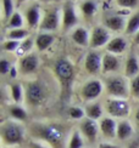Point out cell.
<instances>
[{
	"label": "cell",
	"instance_id": "cell-12",
	"mask_svg": "<svg viewBox=\"0 0 139 148\" xmlns=\"http://www.w3.org/2000/svg\"><path fill=\"white\" fill-rule=\"evenodd\" d=\"M79 131L85 140H88L89 142H94V141L97 140L98 134L100 131L99 123L97 120L89 119L85 116L79 124Z\"/></svg>",
	"mask_w": 139,
	"mask_h": 148
},
{
	"label": "cell",
	"instance_id": "cell-4",
	"mask_svg": "<svg viewBox=\"0 0 139 148\" xmlns=\"http://www.w3.org/2000/svg\"><path fill=\"white\" fill-rule=\"evenodd\" d=\"M24 98L33 107L40 106L48 98V90L39 80H31L24 86Z\"/></svg>",
	"mask_w": 139,
	"mask_h": 148
},
{
	"label": "cell",
	"instance_id": "cell-10",
	"mask_svg": "<svg viewBox=\"0 0 139 148\" xmlns=\"http://www.w3.org/2000/svg\"><path fill=\"white\" fill-rule=\"evenodd\" d=\"M60 26V10L58 8L49 9L43 15V20L40 23V30L43 32H53Z\"/></svg>",
	"mask_w": 139,
	"mask_h": 148
},
{
	"label": "cell",
	"instance_id": "cell-24",
	"mask_svg": "<svg viewBox=\"0 0 139 148\" xmlns=\"http://www.w3.org/2000/svg\"><path fill=\"white\" fill-rule=\"evenodd\" d=\"M54 42V35L49 32H42L35 38V47L38 51H44L50 47Z\"/></svg>",
	"mask_w": 139,
	"mask_h": 148
},
{
	"label": "cell",
	"instance_id": "cell-2",
	"mask_svg": "<svg viewBox=\"0 0 139 148\" xmlns=\"http://www.w3.org/2000/svg\"><path fill=\"white\" fill-rule=\"evenodd\" d=\"M107 95L112 98H124L127 100L131 95L128 78L121 74H109L104 82Z\"/></svg>",
	"mask_w": 139,
	"mask_h": 148
},
{
	"label": "cell",
	"instance_id": "cell-34",
	"mask_svg": "<svg viewBox=\"0 0 139 148\" xmlns=\"http://www.w3.org/2000/svg\"><path fill=\"white\" fill-rule=\"evenodd\" d=\"M115 1L120 8H122L124 10H131L138 6L139 0H115Z\"/></svg>",
	"mask_w": 139,
	"mask_h": 148
},
{
	"label": "cell",
	"instance_id": "cell-22",
	"mask_svg": "<svg viewBox=\"0 0 139 148\" xmlns=\"http://www.w3.org/2000/svg\"><path fill=\"white\" fill-rule=\"evenodd\" d=\"M85 110V116L93 120H100L103 118V113H104V107L100 102H89L84 108Z\"/></svg>",
	"mask_w": 139,
	"mask_h": 148
},
{
	"label": "cell",
	"instance_id": "cell-3",
	"mask_svg": "<svg viewBox=\"0 0 139 148\" xmlns=\"http://www.w3.org/2000/svg\"><path fill=\"white\" fill-rule=\"evenodd\" d=\"M0 136L4 145L10 147L20 145L24 140V127L17 120H6L0 126Z\"/></svg>",
	"mask_w": 139,
	"mask_h": 148
},
{
	"label": "cell",
	"instance_id": "cell-19",
	"mask_svg": "<svg viewBox=\"0 0 139 148\" xmlns=\"http://www.w3.org/2000/svg\"><path fill=\"white\" fill-rule=\"evenodd\" d=\"M71 38L79 46H88L90 42V34L84 27H76L72 30Z\"/></svg>",
	"mask_w": 139,
	"mask_h": 148
},
{
	"label": "cell",
	"instance_id": "cell-8",
	"mask_svg": "<svg viewBox=\"0 0 139 148\" xmlns=\"http://www.w3.org/2000/svg\"><path fill=\"white\" fill-rule=\"evenodd\" d=\"M111 35H110V30L106 29L104 26H95L92 29L90 33V42L89 46L92 49H99L106 46L109 44V41L111 40Z\"/></svg>",
	"mask_w": 139,
	"mask_h": 148
},
{
	"label": "cell",
	"instance_id": "cell-21",
	"mask_svg": "<svg viewBox=\"0 0 139 148\" xmlns=\"http://www.w3.org/2000/svg\"><path fill=\"white\" fill-rule=\"evenodd\" d=\"M134 129L127 119H122L117 123V138L120 141H127L133 136Z\"/></svg>",
	"mask_w": 139,
	"mask_h": 148
},
{
	"label": "cell",
	"instance_id": "cell-14",
	"mask_svg": "<svg viewBox=\"0 0 139 148\" xmlns=\"http://www.w3.org/2000/svg\"><path fill=\"white\" fill-rule=\"evenodd\" d=\"M100 132L106 140H113L117 137V123L111 116H104L99 120Z\"/></svg>",
	"mask_w": 139,
	"mask_h": 148
},
{
	"label": "cell",
	"instance_id": "cell-7",
	"mask_svg": "<svg viewBox=\"0 0 139 148\" xmlns=\"http://www.w3.org/2000/svg\"><path fill=\"white\" fill-rule=\"evenodd\" d=\"M104 89H105L104 83L100 79H89L83 84V86H82L81 96L88 103L94 102L101 96Z\"/></svg>",
	"mask_w": 139,
	"mask_h": 148
},
{
	"label": "cell",
	"instance_id": "cell-44",
	"mask_svg": "<svg viewBox=\"0 0 139 148\" xmlns=\"http://www.w3.org/2000/svg\"><path fill=\"white\" fill-rule=\"evenodd\" d=\"M136 145H137V143H133V145H132L129 148H137V146H136Z\"/></svg>",
	"mask_w": 139,
	"mask_h": 148
},
{
	"label": "cell",
	"instance_id": "cell-5",
	"mask_svg": "<svg viewBox=\"0 0 139 148\" xmlns=\"http://www.w3.org/2000/svg\"><path fill=\"white\" fill-rule=\"evenodd\" d=\"M104 109L113 119H127L131 113V104L124 98H112L109 97L105 101Z\"/></svg>",
	"mask_w": 139,
	"mask_h": 148
},
{
	"label": "cell",
	"instance_id": "cell-29",
	"mask_svg": "<svg viewBox=\"0 0 139 148\" xmlns=\"http://www.w3.org/2000/svg\"><path fill=\"white\" fill-rule=\"evenodd\" d=\"M28 30L24 28H18V29H9L6 33V38L11 40H18L22 41L28 38Z\"/></svg>",
	"mask_w": 139,
	"mask_h": 148
},
{
	"label": "cell",
	"instance_id": "cell-16",
	"mask_svg": "<svg viewBox=\"0 0 139 148\" xmlns=\"http://www.w3.org/2000/svg\"><path fill=\"white\" fill-rule=\"evenodd\" d=\"M39 67V58L35 53H28L20 60V72L24 75H29L37 72Z\"/></svg>",
	"mask_w": 139,
	"mask_h": 148
},
{
	"label": "cell",
	"instance_id": "cell-45",
	"mask_svg": "<svg viewBox=\"0 0 139 148\" xmlns=\"http://www.w3.org/2000/svg\"><path fill=\"white\" fill-rule=\"evenodd\" d=\"M9 148H15V147H9Z\"/></svg>",
	"mask_w": 139,
	"mask_h": 148
},
{
	"label": "cell",
	"instance_id": "cell-9",
	"mask_svg": "<svg viewBox=\"0 0 139 148\" xmlns=\"http://www.w3.org/2000/svg\"><path fill=\"white\" fill-rule=\"evenodd\" d=\"M62 21H61V24H62V29L65 30H70L72 28H76L78 27L77 24L79 22V18L77 16V12H76V9H74V5L71 3V1H67L64 8H62Z\"/></svg>",
	"mask_w": 139,
	"mask_h": 148
},
{
	"label": "cell",
	"instance_id": "cell-35",
	"mask_svg": "<svg viewBox=\"0 0 139 148\" xmlns=\"http://www.w3.org/2000/svg\"><path fill=\"white\" fill-rule=\"evenodd\" d=\"M129 88H131V95L136 98H139V75L131 79Z\"/></svg>",
	"mask_w": 139,
	"mask_h": 148
},
{
	"label": "cell",
	"instance_id": "cell-23",
	"mask_svg": "<svg viewBox=\"0 0 139 148\" xmlns=\"http://www.w3.org/2000/svg\"><path fill=\"white\" fill-rule=\"evenodd\" d=\"M79 9L82 15L84 16L85 20H92L97 15L98 11V3L95 0H82L79 4Z\"/></svg>",
	"mask_w": 139,
	"mask_h": 148
},
{
	"label": "cell",
	"instance_id": "cell-39",
	"mask_svg": "<svg viewBox=\"0 0 139 148\" xmlns=\"http://www.w3.org/2000/svg\"><path fill=\"white\" fill-rule=\"evenodd\" d=\"M9 74H10V78H12V79L17 77L18 71H17V68H16L15 66H12V68H11V71H10V73H9Z\"/></svg>",
	"mask_w": 139,
	"mask_h": 148
},
{
	"label": "cell",
	"instance_id": "cell-30",
	"mask_svg": "<svg viewBox=\"0 0 139 148\" xmlns=\"http://www.w3.org/2000/svg\"><path fill=\"white\" fill-rule=\"evenodd\" d=\"M23 22H24V18L23 16L20 14V12L15 11V14L11 16V18L8 21V24L6 27L9 29H18V28H23Z\"/></svg>",
	"mask_w": 139,
	"mask_h": 148
},
{
	"label": "cell",
	"instance_id": "cell-11",
	"mask_svg": "<svg viewBox=\"0 0 139 148\" xmlns=\"http://www.w3.org/2000/svg\"><path fill=\"white\" fill-rule=\"evenodd\" d=\"M127 23L128 21L126 18V16L121 14L106 15L103 18V26L106 29L112 30V32H122V30H126Z\"/></svg>",
	"mask_w": 139,
	"mask_h": 148
},
{
	"label": "cell",
	"instance_id": "cell-20",
	"mask_svg": "<svg viewBox=\"0 0 139 148\" xmlns=\"http://www.w3.org/2000/svg\"><path fill=\"white\" fill-rule=\"evenodd\" d=\"M124 75L128 79H133L139 75V58L136 55H129L124 63Z\"/></svg>",
	"mask_w": 139,
	"mask_h": 148
},
{
	"label": "cell",
	"instance_id": "cell-6",
	"mask_svg": "<svg viewBox=\"0 0 139 148\" xmlns=\"http://www.w3.org/2000/svg\"><path fill=\"white\" fill-rule=\"evenodd\" d=\"M54 72L56 78L65 89H68L72 84L74 77V68L73 64L67 58H59L54 64Z\"/></svg>",
	"mask_w": 139,
	"mask_h": 148
},
{
	"label": "cell",
	"instance_id": "cell-33",
	"mask_svg": "<svg viewBox=\"0 0 139 148\" xmlns=\"http://www.w3.org/2000/svg\"><path fill=\"white\" fill-rule=\"evenodd\" d=\"M21 41L18 40H11V39H6L3 42V49L5 51H10V52H16L17 49L20 47Z\"/></svg>",
	"mask_w": 139,
	"mask_h": 148
},
{
	"label": "cell",
	"instance_id": "cell-37",
	"mask_svg": "<svg viewBox=\"0 0 139 148\" xmlns=\"http://www.w3.org/2000/svg\"><path fill=\"white\" fill-rule=\"evenodd\" d=\"M29 148H51V147H49V145L42 142V141L34 140L29 142Z\"/></svg>",
	"mask_w": 139,
	"mask_h": 148
},
{
	"label": "cell",
	"instance_id": "cell-41",
	"mask_svg": "<svg viewBox=\"0 0 139 148\" xmlns=\"http://www.w3.org/2000/svg\"><path fill=\"white\" fill-rule=\"evenodd\" d=\"M134 119H136L137 124H138V126H139V107H138V109L136 110V114H134Z\"/></svg>",
	"mask_w": 139,
	"mask_h": 148
},
{
	"label": "cell",
	"instance_id": "cell-31",
	"mask_svg": "<svg viewBox=\"0 0 139 148\" xmlns=\"http://www.w3.org/2000/svg\"><path fill=\"white\" fill-rule=\"evenodd\" d=\"M3 12H4V20L8 21L11 18V16L15 14V4L14 0H3Z\"/></svg>",
	"mask_w": 139,
	"mask_h": 148
},
{
	"label": "cell",
	"instance_id": "cell-27",
	"mask_svg": "<svg viewBox=\"0 0 139 148\" xmlns=\"http://www.w3.org/2000/svg\"><path fill=\"white\" fill-rule=\"evenodd\" d=\"M138 32H139V11L132 15L124 30V33L127 35H134Z\"/></svg>",
	"mask_w": 139,
	"mask_h": 148
},
{
	"label": "cell",
	"instance_id": "cell-15",
	"mask_svg": "<svg viewBox=\"0 0 139 148\" xmlns=\"http://www.w3.org/2000/svg\"><path fill=\"white\" fill-rule=\"evenodd\" d=\"M121 58L117 55H113L110 52H106L103 55V71L104 74H115L121 68Z\"/></svg>",
	"mask_w": 139,
	"mask_h": 148
},
{
	"label": "cell",
	"instance_id": "cell-38",
	"mask_svg": "<svg viewBox=\"0 0 139 148\" xmlns=\"http://www.w3.org/2000/svg\"><path fill=\"white\" fill-rule=\"evenodd\" d=\"M99 148H118V147L111 142H101L99 145Z\"/></svg>",
	"mask_w": 139,
	"mask_h": 148
},
{
	"label": "cell",
	"instance_id": "cell-17",
	"mask_svg": "<svg viewBox=\"0 0 139 148\" xmlns=\"http://www.w3.org/2000/svg\"><path fill=\"white\" fill-rule=\"evenodd\" d=\"M24 17H26V22L29 28L34 29L37 27H40L43 16H42V10L38 5H31L29 8H27Z\"/></svg>",
	"mask_w": 139,
	"mask_h": 148
},
{
	"label": "cell",
	"instance_id": "cell-42",
	"mask_svg": "<svg viewBox=\"0 0 139 148\" xmlns=\"http://www.w3.org/2000/svg\"><path fill=\"white\" fill-rule=\"evenodd\" d=\"M24 1H31V0H16V3L20 5V4H22V3H24Z\"/></svg>",
	"mask_w": 139,
	"mask_h": 148
},
{
	"label": "cell",
	"instance_id": "cell-28",
	"mask_svg": "<svg viewBox=\"0 0 139 148\" xmlns=\"http://www.w3.org/2000/svg\"><path fill=\"white\" fill-rule=\"evenodd\" d=\"M83 146H84L83 135L81 134L79 130H73L67 143V148H83Z\"/></svg>",
	"mask_w": 139,
	"mask_h": 148
},
{
	"label": "cell",
	"instance_id": "cell-43",
	"mask_svg": "<svg viewBox=\"0 0 139 148\" xmlns=\"http://www.w3.org/2000/svg\"><path fill=\"white\" fill-rule=\"evenodd\" d=\"M40 1H44V3H53V1H59V0H40Z\"/></svg>",
	"mask_w": 139,
	"mask_h": 148
},
{
	"label": "cell",
	"instance_id": "cell-1",
	"mask_svg": "<svg viewBox=\"0 0 139 148\" xmlns=\"http://www.w3.org/2000/svg\"><path fill=\"white\" fill-rule=\"evenodd\" d=\"M31 131L38 141L51 148H65L66 146V129L58 123H33Z\"/></svg>",
	"mask_w": 139,
	"mask_h": 148
},
{
	"label": "cell",
	"instance_id": "cell-18",
	"mask_svg": "<svg viewBox=\"0 0 139 148\" xmlns=\"http://www.w3.org/2000/svg\"><path fill=\"white\" fill-rule=\"evenodd\" d=\"M105 47H106V52L120 56V55L124 53L126 50L128 49V40L123 38V36H115V38H112L109 41V44Z\"/></svg>",
	"mask_w": 139,
	"mask_h": 148
},
{
	"label": "cell",
	"instance_id": "cell-26",
	"mask_svg": "<svg viewBox=\"0 0 139 148\" xmlns=\"http://www.w3.org/2000/svg\"><path fill=\"white\" fill-rule=\"evenodd\" d=\"M10 88H11V97L14 100L15 104H20L24 98V88L20 83L12 84Z\"/></svg>",
	"mask_w": 139,
	"mask_h": 148
},
{
	"label": "cell",
	"instance_id": "cell-13",
	"mask_svg": "<svg viewBox=\"0 0 139 148\" xmlns=\"http://www.w3.org/2000/svg\"><path fill=\"white\" fill-rule=\"evenodd\" d=\"M84 68L92 75L99 74L103 71V56L98 51L88 52L84 60Z\"/></svg>",
	"mask_w": 139,
	"mask_h": 148
},
{
	"label": "cell",
	"instance_id": "cell-36",
	"mask_svg": "<svg viewBox=\"0 0 139 148\" xmlns=\"http://www.w3.org/2000/svg\"><path fill=\"white\" fill-rule=\"evenodd\" d=\"M11 68H12V66L10 63V61H8L6 58H3L1 61H0V73H1L3 75L10 73Z\"/></svg>",
	"mask_w": 139,
	"mask_h": 148
},
{
	"label": "cell",
	"instance_id": "cell-25",
	"mask_svg": "<svg viewBox=\"0 0 139 148\" xmlns=\"http://www.w3.org/2000/svg\"><path fill=\"white\" fill-rule=\"evenodd\" d=\"M9 113L10 115L14 118L15 120L17 121H24L27 119V110L24 109L22 106H20V104H12V106L9 107Z\"/></svg>",
	"mask_w": 139,
	"mask_h": 148
},
{
	"label": "cell",
	"instance_id": "cell-32",
	"mask_svg": "<svg viewBox=\"0 0 139 148\" xmlns=\"http://www.w3.org/2000/svg\"><path fill=\"white\" fill-rule=\"evenodd\" d=\"M68 116L73 120H83L85 118V110L81 107H77V106H73V107H70L68 110Z\"/></svg>",
	"mask_w": 139,
	"mask_h": 148
},
{
	"label": "cell",
	"instance_id": "cell-40",
	"mask_svg": "<svg viewBox=\"0 0 139 148\" xmlns=\"http://www.w3.org/2000/svg\"><path fill=\"white\" fill-rule=\"evenodd\" d=\"M133 42L136 45H139V32L133 35Z\"/></svg>",
	"mask_w": 139,
	"mask_h": 148
}]
</instances>
